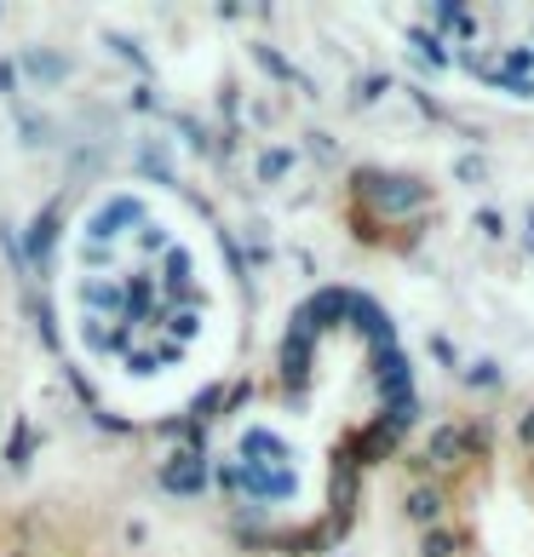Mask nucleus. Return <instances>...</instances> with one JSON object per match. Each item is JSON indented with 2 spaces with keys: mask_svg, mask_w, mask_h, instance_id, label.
Returning a JSON list of instances; mask_svg holds the SVG:
<instances>
[{
  "mask_svg": "<svg viewBox=\"0 0 534 557\" xmlns=\"http://www.w3.org/2000/svg\"><path fill=\"white\" fill-rule=\"evenodd\" d=\"M477 224H483V231H488V236H506V219H500L495 208H483V213H477Z\"/></svg>",
  "mask_w": 534,
  "mask_h": 557,
  "instance_id": "obj_5",
  "label": "nucleus"
},
{
  "mask_svg": "<svg viewBox=\"0 0 534 557\" xmlns=\"http://www.w3.org/2000/svg\"><path fill=\"white\" fill-rule=\"evenodd\" d=\"M511 437H518V448H523V454H534V403L518 414V425H511Z\"/></svg>",
  "mask_w": 534,
  "mask_h": 557,
  "instance_id": "obj_4",
  "label": "nucleus"
},
{
  "mask_svg": "<svg viewBox=\"0 0 534 557\" xmlns=\"http://www.w3.org/2000/svg\"><path fill=\"white\" fill-rule=\"evenodd\" d=\"M219 305L208 247L173 196L115 184L75 213L58 253V317L80 368L115 403L173 408L190 397Z\"/></svg>",
  "mask_w": 534,
  "mask_h": 557,
  "instance_id": "obj_1",
  "label": "nucleus"
},
{
  "mask_svg": "<svg viewBox=\"0 0 534 557\" xmlns=\"http://www.w3.org/2000/svg\"><path fill=\"white\" fill-rule=\"evenodd\" d=\"M397 511H402V523L408 529H437L455 518V488H448L443 478H408L402 494H397Z\"/></svg>",
  "mask_w": 534,
  "mask_h": 557,
  "instance_id": "obj_2",
  "label": "nucleus"
},
{
  "mask_svg": "<svg viewBox=\"0 0 534 557\" xmlns=\"http://www.w3.org/2000/svg\"><path fill=\"white\" fill-rule=\"evenodd\" d=\"M523 478H529V488H534V454H529V466H523Z\"/></svg>",
  "mask_w": 534,
  "mask_h": 557,
  "instance_id": "obj_6",
  "label": "nucleus"
},
{
  "mask_svg": "<svg viewBox=\"0 0 534 557\" xmlns=\"http://www.w3.org/2000/svg\"><path fill=\"white\" fill-rule=\"evenodd\" d=\"M420 557H477V534H471L460 518H448V523L420 534Z\"/></svg>",
  "mask_w": 534,
  "mask_h": 557,
  "instance_id": "obj_3",
  "label": "nucleus"
}]
</instances>
